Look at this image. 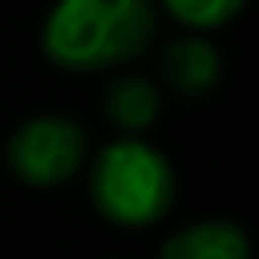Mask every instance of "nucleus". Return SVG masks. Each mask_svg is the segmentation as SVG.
<instances>
[{
	"mask_svg": "<svg viewBox=\"0 0 259 259\" xmlns=\"http://www.w3.org/2000/svg\"><path fill=\"white\" fill-rule=\"evenodd\" d=\"M89 198L113 227H154L174 206V166L142 134H121L89 162Z\"/></svg>",
	"mask_w": 259,
	"mask_h": 259,
	"instance_id": "obj_2",
	"label": "nucleus"
},
{
	"mask_svg": "<svg viewBox=\"0 0 259 259\" xmlns=\"http://www.w3.org/2000/svg\"><path fill=\"white\" fill-rule=\"evenodd\" d=\"M162 89L146 73H117L105 89V117L121 134H146L158 121Z\"/></svg>",
	"mask_w": 259,
	"mask_h": 259,
	"instance_id": "obj_6",
	"label": "nucleus"
},
{
	"mask_svg": "<svg viewBox=\"0 0 259 259\" xmlns=\"http://www.w3.org/2000/svg\"><path fill=\"white\" fill-rule=\"evenodd\" d=\"M85 130L65 117V113H36L28 121H20L4 146V162L8 170L36 190L61 186L69 182L81 166H85Z\"/></svg>",
	"mask_w": 259,
	"mask_h": 259,
	"instance_id": "obj_3",
	"label": "nucleus"
},
{
	"mask_svg": "<svg viewBox=\"0 0 259 259\" xmlns=\"http://www.w3.org/2000/svg\"><path fill=\"white\" fill-rule=\"evenodd\" d=\"M158 259H251V239L231 219H198L178 227Z\"/></svg>",
	"mask_w": 259,
	"mask_h": 259,
	"instance_id": "obj_5",
	"label": "nucleus"
},
{
	"mask_svg": "<svg viewBox=\"0 0 259 259\" xmlns=\"http://www.w3.org/2000/svg\"><path fill=\"white\" fill-rule=\"evenodd\" d=\"M158 0H53L40 20V53L65 73L121 69L158 40Z\"/></svg>",
	"mask_w": 259,
	"mask_h": 259,
	"instance_id": "obj_1",
	"label": "nucleus"
},
{
	"mask_svg": "<svg viewBox=\"0 0 259 259\" xmlns=\"http://www.w3.org/2000/svg\"><path fill=\"white\" fill-rule=\"evenodd\" d=\"M158 69H162L166 89H174L178 97H202L223 77V53L210 40V32H182L166 40Z\"/></svg>",
	"mask_w": 259,
	"mask_h": 259,
	"instance_id": "obj_4",
	"label": "nucleus"
},
{
	"mask_svg": "<svg viewBox=\"0 0 259 259\" xmlns=\"http://www.w3.org/2000/svg\"><path fill=\"white\" fill-rule=\"evenodd\" d=\"M243 8L247 0H158V12H166L182 32H219Z\"/></svg>",
	"mask_w": 259,
	"mask_h": 259,
	"instance_id": "obj_7",
	"label": "nucleus"
}]
</instances>
